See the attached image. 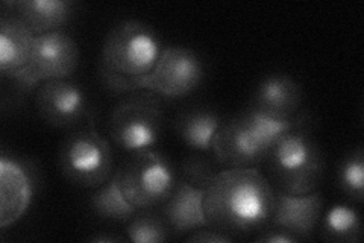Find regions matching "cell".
I'll list each match as a JSON object with an SVG mask.
<instances>
[{
    "instance_id": "1",
    "label": "cell",
    "mask_w": 364,
    "mask_h": 243,
    "mask_svg": "<svg viewBox=\"0 0 364 243\" xmlns=\"http://www.w3.org/2000/svg\"><path fill=\"white\" fill-rule=\"evenodd\" d=\"M275 189L257 167L223 169L203 190L207 225L243 237L269 225Z\"/></svg>"
},
{
    "instance_id": "2",
    "label": "cell",
    "mask_w": 364,
    "mask_h": 243,
    "mask_svg": "<svg viewBox=\"0 0 364 243\" xmlns=\"http://www.w3.org/2000/svg\"><path fill=\"white\" fill-rule=\"evenodd\" d=\"M305 128V118L282 120L249 107L223 122L213 140L211 152L225 169L257 167L264 163L272 148L293 130Z\"/></svg>"
},
{
    "instance_id": "3",
    "label": "cell",
    "mask_w": 364,
    "mask_h": 243,
    "mask_svg": "<svg viewBox=\"0 0 364 243\" xmlns=\"http://www.w3.org/2000/svg\"><path fill=\"white\" fill-rule=\"evenodd\" d=\"M203 75L200 56L186 46L163 48L154 68L144 76H124L100 66L102 84L117 95L152 91L161 98H184L200 86Z\"/></svg>"
},
{
    "instance_id": "4",
    "label": "cell",
    "mask_w": 364,
    "mask_h": 243,
    "mask_svg": "<svg viewBox=\"0 0 364 243\" xmlns=\"http://www.w3.org/2000/svg\"><path fill=\"white\" fill-rule=\"evenodd\" d=\"M267 180L275 190L289 195L317 192L325 175L321 146L305 128L281 137L266 158Z\"/></svg>"
},
{
    "instance_id": "5",
    "label": "cell",
    "mask_w": 364,
    "mask_h": 243,
    "mask_svg": "<svg viewBox=\"0 0 364 243\" xmlns=\"http://www.w3.org/2000/svg\"><path fill=\"white\" fill-rule=\"evenodd\" d=\"M111 143L124 152L154 149L164 131L161 98L152 91H135L112 108L108 119Z\"/></svg>"
},
{
    "instance_id": "6",
    "label": "cell",
    "mask_w": 364,
    "mask_h": 243,
    "mask_svg": "<svg viewBox=\"0 0 364 243\" xmlns=\"http://www.w3.org/2000/svg\"><path fill=\"white\" fill-rule=\"evenodd\" d=\"M58 169L73 186L97 189L116 173L112 146L95 128L82 126L68 134L61 143Z\"/></svg>"
},
{
    "instance_id": "7",
    "label": "cell",
    "mask_w": 364,
    "mask_h": 243,
    "mask_svg": "<svg viewBox=\"0 0 364 243\" xmlns=\"http://www.w3.org/2000/svg\"><path fill=\"white\" fill-rule=\"evenodd\" d=\"M161 51L158 33L147 23L123 20L107 33L100 66L124 76H144L152 71Z\"/></svg>"
},
{
    "instance_id": "8",
    "label": "cell",
    "mask_w": 364,
    "mask_h": 243,
    "mask_svg": "<svg viewBox=\"0 0 364 243\" xmlns=\"http://www.w3.org/2000/svg\"><path fill=\"white\" fill-rule=\"evenodd\" d=\"M117 173L124 198L136 210L163 205L179 182L172 161L155 149L132 154Z\"/></svg>"
},
{
    "instance_id": "9",
    "label": "cell",
    "mask_w": 364,
    "mask_h": 243,
    "mask_svg": "<svg viewBox=\"0 0 364 243\" xmlns=\"http://www.w3.org/2000/svg\"><path fill=\"white\" fill-rule=\"evenodd\" d=\"M79 64V46L65 31H55L36 37L28 66L9 79L25 93L43 83L68 79Z\"/></svg>"
},
{
    "instance_id": "10",
    "label": "cell",
    "mask_w": 364,
    "mask_h": 243,
    "mask_svg": "<svg viewBox=\"0 0 364 243\" xmlns=\"http://www.w3.org/2000/svg\"><path fill=\"white\" fill-rule=\"evenodd\" d=\"M40 118L53 128H73L88 115L85 90L68 79L43 83L36 93Z\"/></svg>"
},
{
    "instance_id": "11",
    "label": "cell",
    "mask_w": 364,
    "mask_h": 243,
    "mask_svg": "<svg viewBox=\"0 0 364 243\" xmlns=\"http://www.w3.org/2000/svg\"><path fill=\"white\" fill-rule=\"evenodd\" d=\"M323 210V196L321 192L306 195H289L275 190V200L269 225L301 239L313 236L321 221Z\"/></svg>"
},
{
    "instance_id": "12",
    "label": "cell",
    "mask_w": 364,
    "mask_h": 243,
    "mask_svg": "<svg viewBox=\"0 0 364 243\" xmlns=\"http://www.w3.org/2000/svg\"><path fill=\"white\" fill-rule=\"evenodd\" d=\"M33 195V180L16 158H0V227L18 222L28 212Z\"/></svg>"
},
{
    "instance_id": "13",
    "label": "cell",
    "mask_w": 364,
    "mask_h": 243,
    "mask_svg": "<svg viewBox=\"0 0 364 243\" xmlns=\"http://www.w3.org/2000/svg\"><path fill=\"white\" fill-rule=\"evenodd\" d=\"M304 102V90L289 75H269L257 86L250 107L270 118L296 119Z\"/></svg>"
},
{
    "instance_id": "14",
    "label": "cell",
    "mask_w": 364,
    "mask_h": 243,
    "mask_svg": "<svg viewBox=\"0 0 364 243\" xmlns=\"http://www.w3.org/2000/svg\"><path fill=\"white\" fill-rule=\"evenodd\" d=\"M203 190L179 181L170 198L163 204L161 216L172 234L181 236L208 227L203 214Z\"/></svg>"
},
{
    "instance_id": "15",
    "label": "cell",
    "mask_w": 364,
    "mask_h": 243,
    "mask_svg": "<svg viewBox=\"0 0 364 243\" xmlns=\"http://www.w3.org/2000/svg\"><path fill=\"white\" fill-rule=\"evenodd\" d=\"M33 33L16 14L0 20V71L6 78L25 68L36 41Z\"/></svg>"
},
{
    "instance_id": "16",
    "label": "cell",
    "mask_w": 364,
    "mask_h": 243,
    "mask_svg": "<svg viewBox=\"0 0 364 243\" xmlns=\"http://www.w3.org/2000/svg\"><path fill=\"white\" fill-rule=\"evenodd\" d=\"M13 6L16 16L37 37L61 31L75 14V5L68 0H18Z\"/></svg>"
},
{
    "instance_id": "17",
    "label": "cell",
    "mask_w": 364,
    "mask_h": 243,
    "mask_svg": "<svg viewBox=\"0 0 364 243\" xmlns=\"http://www.w3.org/2000/svg\"><path fill=\"white\" fill-rule=\"evenodd\" d=\"M222 123V118L214 110L196 107L178 115L175 133L179 140L195 152H210Z\"/></svg>"
},
{
    "instance_id": "18",
    "label": "cell",
    "mask_w": 364,
    "mask_h": 243,
    "mask_svg": "<svg viewBox=\"0 0 364 243\" xmlns=\"http://www.w3.org/2000/svg\"><path fill=\"white\" fill-rule=\"evenodd\" d=\"M90 210L96 217L102 219L105 222L127 225L131 219L139 212L136 208L129 204L124 198V195L120 189L119 173H116L96 192L90 196Z\"/></svg>"
},
{
    "instance_id": "19",
    "label": "cell",
    "mask_w": 364,
    "mask_h": 243,
    "mask_svg": "<svg viewBox=\"0 0 364 243\" xmlns=\"http://www.w3.org/2000/svg\"><path fill=\"white\" fill-rule=\"evenodd\" d=\"M322 239L334 243H355L363 239V222L357 208L334 204L322 217Z\"/></svg>"
},
{
    "instance_id": "20",
    "label": "cell",
    "mask_w": 364,
    "mask_h": 243,
    "mask_svg": "<svg viewBox=\"0 0 364 243\" xmlns=\"http://www.w3.org/2000/svg\"><path fill=\"white\" fill-rule=\"evenodd\" d=\"M337 184L340 190L352 202L361 204L364 200V150L361 146L352 149L341 160L337 169Z\"/></svg>"
},
{
    "instance_id": "21",
    "label": "cell",
    "mask_w": 364,
    "mask_h": 243,
    "mask_svg": "<svg viewBox=\"0 0 364 243\" xmlns=\"http://www.w3.org/2000/svg\"><path fill=\"white\" fill-rule=\"evenodd\" d=\"M128 240L134 243H163L172 236L161 214L139 210L127 224Z\"/></svg>"
},
{
    "instance_id": "22",
    "label": "cell",
    "mask_w": 364,
    "mask_h": 243,
    "mask_svg": "<svg viewBox=\"0 0 364 243\" xmlns=\"http://www.w3.org/2000/svg\"><path fill=\"white\" fill-rule=\"evenodd\" d=\"M215 173H218V170L214 169V166L200 155L187 157L181 166L182 181L200 190L207 189L211 180L215 177Z\"/></svg>"
},
{
    "instance_id": "23",
    "label": "cell",
    "mask_w": 364,
    "mask_h": 243,
    "mask_svg": "<svg viewBox=\"0 0 364 243\" xmlns=\"http://www.w3.org/2000/svg\"><path fill=\"white\" fill-rule=\"evenodd\" d=\"M187 242H195V243H228L232 242V237L228 236L222 231L211 228V227H203L196 231H193V234L187 237Z\"/></svg>"
},
{
    "instance_id": "24",
    "label": "cell",
    "mask_w": 364,
    "mask_h": 243,
    "mask_svg": "<svg viewBox=\"0 0 364 243\" xmlns=\"http://www.w3.org/2000/svg\"><path fill=\"white\" fill-rule=\"evenodd\" d=\"M259 233L261 234L257 237V242H261V243H291V242L299 240L298 237H294V236L286 233V231H282V229L275 228L272 225L264 227L259 231Z\"/></svg>"
},
{
    "instance_id": "25",
    "label": "cell",
    "mask_w": 364,
    "mask_h": 243,
    "mask_svg": "<svg viewBox=\"0 0 364 243\" xmlns=\"http://www.w3.org/2000/svg\"><path fill=\"white\" fill-rule=\"evenodd\" d=\"M91 240H93V242H120V240H124V239L111 237V236H97V237H93Z\"/></svg>"
}]
</instances>
